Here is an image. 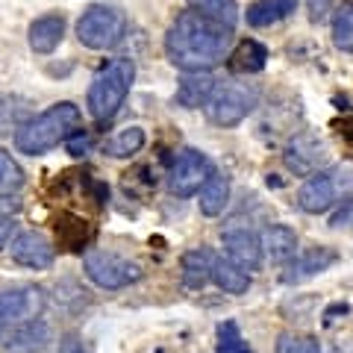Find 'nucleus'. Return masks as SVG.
Listing matches in <instances>:
<instances>
[{"instance_id": "f257e3e1", "label": "nucleus", "mask_w": 353, "mask_h": 353, "mask_svg": "<svg viewBox=\"0 0 353 353\" xmlns=\"http://www.w3.org/2000/svg\"><path fill=\"white\" fill-rule=\"evenodd\" d=\"M230 48H233V30L212 18H203L194 9L176 15L168 36H165L168 59L185 74L212 71L215 65L230 57Z\"/></svg>"}, {"instance_id": "f03ea898", "label": "nucleus", "mask_w": 353, "mask_h": 353, "mask_svg": "<svg viewBox=\"0 0 353 353\" xmlns=\"http://www.w3.org/2000/svg\"><path fill=\"white\" fill-rule=\"evenodd\" d=\"M80 106H74L71 101L53 103L48 112H41L36 118H30L27 124H21L15 130V148L21 153H30V157H39V153H48L77 132L80 127Z\"/></svg>"}, {"instance_id": "7ed1b4c3", "label": "nucleus", "mask_w": 353, "mask_h": 353, "mask_svg": "<svg viewBox=\"0 0 353 353\" xmlns=\"http://www.w3.org/2000/svg\"><path fill=\"white\" fill-rule=\"evenodd\" d=\"M132 80H136V65H132V59L121 57V59H112L109 65H103V68L94 74L92 85H88V97H85V106H88V112H92V118L94 121L112 118L121 109V103L127 101Z\"/></svg>"}, {"instance_id": "20e7f679", "label": "nucleus", "mask_w": 353, "mask_h": 353, "mask_svg": "<svg viewBox=\"0 0 353 353\" xmlns=\"http://www.w3.org/2000/svg\"><path fill=\"white\" fill-rule=\"evenodd\" d=\"M259 106V88L253 83H215L212 94L203 106L206 118L218 127H236L241 124L253 109Z\"/></svg>"}, {"instance_id": "39448f33", "label": "nucleus", "mask_w": 353, "mask_h": 353, "mask_svg": "<svg viewBox=\"0 0 353 353\" xmlns=\"http://www.w3.org/2000/svg\"><path fill=\"white\" fill-rule=\"evenodd\" d=\"M347 194H353V165H336L330 171H318L309 176L297 192V206L309 215H318Z\"/></svg>"}, {"instance_id": "423d86ee", "label": "nucleus", "mask_w": 353, "mask_h": 353, "mask_svg": "<svg viewBox=\"0 0 353 353\" xmlns=\"http://www.w3.org/2000/svg\"><path fill=\"white\" fill-rule=\"evenodd\" d=\"M127 36V12L121 6H92L77 21V39L88 50H112Z\"/></svg>"}, {"instance_id": "0eeeda50", "label": "nucleus", "mask_w": 353, "mask_h": 353, "mask_svg": "<svg viewBox=\"0 0 353 353\" xmlns=\"http://www.w3.org/2000/svg\"><path fill=\"white\" fill-rule=\"evenodd\" d=\"M85 274H88V280L97 283L101 289H124V285L141 280V265L121 259L106 250H88L85 253Z\"/></svg>"}, {"instance_id": "6e6552de", "label": "nucleus", "mask_w": 353, "mask_h": 353, "mask_svg": "<svg viewBox=\"0 0 353 353\" xmlns=\"http://www.w3.org/2000/svg\"><path fill=\"white\" fill-rule=\"evenodd\" d=\"M209 174H212V162L201 150H183L168 171V189L176 197H192L201 192V185L209 180Z\"/></svg>"}, {"instance_id": "1a4fd4ad", "label": "nucleus", "mask_w": 353, "mask_h": 353, "mask_svg": "<svg viewBox=\"0 0 353 353\" xmlns=\"http://www.w3.org/2000/svg\"><path fill=\"white\" fill-rule=\"evenodd\" d=\"M327 145L321 139L315 136V132H297V136L285 145V153L283 159L289 165V171H294L297 176H312L321 171V165L327 162Z\"/></svg>"}, {"instance_id": "9d476101", "label": "nucleus", "mask_w": 353, "mask_h": 353, "mask_svg": "<svg viewBox=\"0 0 353 353\" xmlns=\"http://www.w3.org/2000/svg\"><path fill=\"white\" fill-rule=\"evenodd\" d=\"M224 250L227 259L239 265L241 271H259L262 265V245L250 230H227L224 233Z\"/></svg>"}, {"instance_id": "9b49d317", "label": "nucleus", "mask_w": 353, "mask_h": 353, "mask_svg": "<svg viewBox=\"0 0 353 353\" xmlns=\"http://www.w3.org/2000/svg\"><path fill=\"white\" fill-rule=\"evenodd\" d=\"M339 259V253L333 248H309L301 256H294L292 265L283 271V283L285 285H294V283H303V280H312L315 274H324L330 265Z\"/></svg>"}, {"instance_id": "f8f14e48", "label": "nucleus", "mask_w": 353, "mask_h": 353, "mask_svg": "<svg viewBox=\"0 0 353 353\" xmlns=\"http://www.w3.org/2000/svg\"><path fill=\"white\" fill-rule=\"evenodd\" d=\"M53 341V330L41 318L18 324L6 339V353H41Z\"/></svg>"}, {"instance_id": "ddd939ff", "label": "nucleus", "mask_w": 353, "mask_h": 353, "mask_svg": "<svg viewBox=\"0 0 353 353\" xmlns=\"http://www.w3.org/2000/svg\"><path fill=\"white\" fill-rule=\"evenodd\" d=\"M9 253L24 268H50L53 265V245L41 233H21Z\"/></svg>"}, {"instance_id": "4468645a", "label": "nucleus", "mask_w": 353, "mask_h": 353, "mask_svg": "<svg viewBox=\"0 0 353 353\" xmlns=\"http://www.w3.org/2000/svg\"><path fill=\"white\" fill-rule=\"evenodd\" d=\"M0 309H3L6 315V324L9 321H30V318H36L41 309H44V294L41 289H15V292H3L0 294Z\"/></svg>"}, {"instance_id": "2eb2a0df", "label": "nucleus", "mask_w": 353, "mask_h": 353, "mask_svg": "<svg viewBox=\"0 0 353 353\" xmlns=\"http://www.w3.org/2000/svg\"><path fill=\"white\" fill-rule=\"evenodd\" d=\"M212 88H215V77L209 74V71H194V74H185L180 85H176V94H174V101L185 106V109H201L206 106L209 101V94H212Z\"/></svg>"}, {"instance_id": "dca6fc26", "label": "nucleus", "mask_w": 353, "mask_h": 353, "mask_svg": "<svg viewBox=\"0 0 353 353\" xmlns=\"http://www.w3.org/2000/svg\"><path fill=\"white\" fill-rule=\"evenodd\" d=\"M259 245H262V253H268L274 262H289L297 253V233L285 224H271L262 230Z\"/></svg>"}, {"instance_id": "f3484780", "label": "nucleus", "mask_w": 353, "mask_h": 353, "mask_svg": "<svg viewBox=\"0 0 353 353\" xmlns=\"http://www.w3.org/2000/svg\"><path fill=\"white\" fill-rule=\"evenodd\" d=\"M65 36V18L62 15H41L30 24V48L36 53H53Z\"/></svg>"}, {"instance_id": "a211bd4d", "label": "nucleus", "mask_w": 353, "mask_h": 353, "mask_svg": "<svg viewBox=\"0 0 353 353\" xmlns=\"http://www.w3.org/2000/svg\"><path fill=\"white\" fill-rule=\"evenodd\" d=\"M265 62H268V50L256 39H245L227 57V65L233 74H259L265 68Z\"/></svg>"}, {"instance_id": "6ab92c4d", "label": "nucleus", "mask_w": 353, "mask_h": 353, "mask_svg": "<svg viewBox=\"0 0 353 353\" xmlns=\"http://www.w3.org/2000/svg\"><path fill=\"white\" fill-rule=\"evenodd\" d=\"M215 253L209 248H194L183 256V280L189 289H203L212 280V265H215Z\"/></svg>"}, {"instance_id": "aec40b11", "label": "nucleus", "mask_w": 353, "mask_h": 353, "mask_svg": "<svg viewBox=\"0 0 353 353\" xmlns=\"http://www.w3.org/2000/svg\"><path fill=\"white\" fill-rule=\"evenodd\" d=\"M230 203V176L224 174H209V180L201 185V201H197V206H201V212L215 218L227 209Z\"/></svg>"}, {"instance_id": "412c9836", "label": "nucleus", "mask_w": 353, "mask_h": 353, "mask_svg": "<svg viewBox=\"0 0 353 353\" xmlns=\"http://www.w3.org/2000/svg\"><path fill=\"white\" fill-rule=\"evenodd\" d=\"M297 9V0H256L248 6V24L250 27H271L277 21L289 18Z\"/></svg>"}, {"instance_id": "4be33fe9", "label": "nucleus", "mask_w": 353, "mask_h": 353, "mask_svg": "<svg viewBox=\"0 0 353 353\" xmlns=\"http://www.w3.org/2000/svg\"><path fill=\"white\" fill-rule=\"evenodd\" d=\"M212 283L218 285V289H224L227 294H245L250 289V274L241 271L239 265H233L230 259H215Z\"/></svg>"}, {"instance_id": "5701e85b", "label": "nucleus", "mask_w": 353, "mask_h": 353, "mask_svg": "<svg viewBox=\"0 0 353 353\" xmlns=\"http://www.w3.org/2000/svg\"><path fill=\"white\" fill-rule=\"evenodd\" d=\"M57 236H59V245L65 250H83L85 241L92 239V227H88L83 218L65 212L57 218Z\"/></svg>"}, {"instance_id": "b1692460", "label": "nucleus", "mask_w": 353, "mask_h": 353, "mask_svg": "<svg viewBox=\"0 0 353 353\" xmlns=\"http://www.w3.org/2000/svg\"><path fill=\"white\" fill-rule=\"evenodd\" d=\"M145 148V130L141 127H124L118 130L112 139L103 141V153L106 157H115V159H124V157H132Z\"/></svg>"}, {"instance_id": "393cba45", "label": "nucleus", "mask_w": 353, "mask_h": 353, "mask_svg": "<svg viewBox=\"0 0 353 353\" xmlns=\"http://www.w3.org/2000/svg\"><path fill=\"white\" fill-rule=\"evenodd\" d=\"M194 12H201L203 18H212L218 24H224L233 30L239 21V3L236 0H185Z\"/></svg>"}, {"instance_id": "a878e982", "label": "nucleus", "mask_w": 353, "mask_h": 353, "mask_svg": "<svg viewBox=\"0 0 353 353\" xmlns=\"http://www.w3.org/2000/svg\"><path fill=\"white\" fill-rule=\"evenodd\" d=\"M333 41L339 50L353 53V3L345 0L333 9Z\"/></svg>"}, {"instance_id": "bb28decb", "label": "nucleus", "mask_w": 353, "mask_h": 353, "mask_svg": "<svg viewBox=\"0 0 353 353\" xmlns=\"http://www.w3.org/2000/svg\"><path fill=\"white\" fill-rule=\"evenodd\" d=\"M218 353H253L250 345L239 333V324L230 318V321H221L218 324V345H215Z\"/></svg>"}, {"instance_id": "cd10ccee", "label": "nucleus", "mask_w": 353, "mask_h": 353, "mask_svg": "<svg viewBox=\"0 0 353 353\" xmlns=\"http://www.w3.org/2000/svg\"><path fill=\"white\" fill-rule=\"evenodd\" d=\"M21 185H24V171H21V165L0 148V192L12 194L21 189Z\"/></svg>"}, {"instance_id": "c85d7f7f", "label": "nucleus", "mask_w": 353, "mask_h": 353, "mask_svg": "<svg viewBox=\"0 0 353 353\" xmlns=\"http://www.w3.org/2000/svg\"><path fill=\"white\" fill-rule=\"evenodd\" d=\"M277 353H321V345L303 333H283L277 341Z\"/></svg>"}, {"instance_id": "c756f323", "label": "nucleus", "mask_w": 353, "mask_h": 353, "mask_svg": "<svg viewBox=\"0 0 353 353\" xmlns=\"http://www.w3.org/2000/svg\"><path fill=\"white\" fill-rule=\"evenodd\" d=\"M306 9H309V21L312 24H324L333 15V0H306Z\"/></svg>"}, {"instance_id": "7c9ffc66", "label": "nucleus", "mask_w": 353, "mask_h": 353, "mask_svg": "<svg viewBox=\"0 0 353 353\" xmlns=\"http://www.w3.org/2000/svg\"><path fill=\"white\" fill-rule=\"evenodd\" d=\"M330 227H336V230H341V227H353V201L341 203V206L336 209L333 218H330Z\"/></svg>"}, {"instance_id": "2f4dec72", "label": "nucleus", "mask_w": 353, "mask_h": 353, "mask_svg": "<svg viewBox=\"0 0 353 353\" xmlns=\"http://www.w3.org/2000/svg\"><path fill=\"white\" fill-rule=\"evenodd\" d=\"M65 141H68V150L74 153V157H83V153H88V148H92V139H88L83 130L71 132V136L65 139Z\"/></svg>"}, {"instance_id": "473e14b6", "label": "nucleus", "mask_w": 353, "mask_h": 353, "mask_svg": "<svg viewBox=\"0 0 353 353\" xmlns=\"http://www.w3.org/2000/svg\"><path fill=\"white\" fill-rule=\"evenodd\" d=\"M12 227H15L12 218H9V215H0V248H6L9 236H12Z\"/></svg>"}, {"instance_id": "72a5a7b5", "label": "nucleus", "mask_w": 353, "mask_h": 353, "mask_svg": "<svg viewBox=\"0 0 353 353\" xmlns=\"http://www.w3.org/2000/svg\"><path fill=\"white\" fill-rule=\"evenodd\" d=\"M350 312V306L347 303H336V306H330L327 312H324V324H333L336 321V315H347Z\"/></svg>"}, {"instance_id": "f704fd0d", "label": "nucleus", "mask_w": 353, "mask_h": 353, "mask_svg": "<svg viewBox=\"0 0 353 353\" xmlns=\"http://www.w3.org/2000/svg\"><path fill=\"white\" fill-rule=\"evenodd\" d=\"M59 353H83V345L77 341V336H68V339H65L62 345H59Z\"/></svg>"}, {"instance_id": "c9c22d12", "label": "nucleus", "mask_w": 353, "mask_h": 353, "mask_svg": "<svg viewBox=\"0 0 353 353\" xmlns=\"http://www.w3.org/2000/svg\"><path fill=\"white\" fill-rule=\"evenodd\" d=\"M6 209H18V203H12V201H6V203H3V201H0V215H3Z\"/></svg>"}, {"instance_id": "e433bc0d", "label": "nucleus", "mask_w": 353, "mask_h": 353, "mask_svg": "<svg viewBox=\"0 0 353 353\" xmlns=\"http://www.w3.org/2000/svg\"><path fill=\"white\" fill-rule=\"evenodd\" d=\"M3 324H6V315H3V309H0V330H3Z\"/></svg>"}]
</instances>
